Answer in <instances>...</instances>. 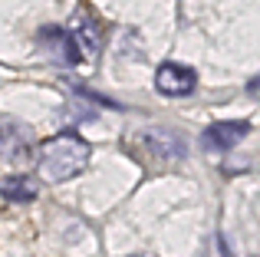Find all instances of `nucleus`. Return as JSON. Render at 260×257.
Wrapping results in <instances>:
<instances>
[{
  "label": "nucleus",
  "mask_w": 260,
  "mask_h": 257,
  "mask_svg": "<svg viewBox=\"0 0 260 257\" xmlns=\"http://www.w3.org/2000/svg\"><path fill=\"white\" fill-rule=\"evenodd\" d=\"M92 158V145L83 139L79 132H59L53 139L40 142L37 148V172L43 181L59 185V181L76 178L79 172L89 165Z\"/></svg>",
  "instance_id": "nucleus-1"
},
{
  "label": "nucleus",
  "mask_w": 260,
  "mask_h": 257,
  "mask_svg": "<svg viewBox=\"0 0 260 257\" xmlns=\"http://www.w3.org/2000/svg\"><path fill=\"white\" fill-rule=\"evenodd\" d=\"M142 145L148 148L158 165H181L188 158V142L184 135L172 125H155V128H145L142 132Z\"/></svg>",
  "instance_id": "nucleus-2"
},
{
  "label": "nucleus",
  "mask_w": 260,
  "mask_h": 257,
  "mask_svg": "<svg viewBox=\"0 0 260 257\" xmlns=\"http://www.w3.org/2000/svg\"><path fill=\"white\" fill-rule=\"evenodd\" d=\"M155 89L168 99H184L198 89V73L184 63L168 59V63H161L158 70H155Z\"/></svg>",
  "instance_id": "nucleus-3"
},
{
  "label": "nucleus",
  "mask_w": 260,
  "mask_h": 257,
  "mask_svg": "<svg viewBox=\"0 0 260 257\" xmlns=\"http://www.w3.org/2000/svg\"><path fill=\"white\" fill-rule=\"evenodd\" d=\"M247 135H250V122H244V119H221V122H211L201 132V145L208 152H231Z\"/></svg>",
  "instance_id": "nucleus-4"
},
{
  "label": "nucleus",
  "mask_w": 260,
  "mask_h": 257,
  "mask_svg": "<svg viewBox=\"0 0 260 257\" xmlns=\"http://www.w3.org/2000/svg\"><path fill=\"white\" fill-rule=\"evenodd\" d=\"M40 46L53 56V63H63V66H76L86 59L79 43L73 40V33L63 30V26H43L40 30Z\"/></svg>",
  "instance_id": "nucleus-5"
},
{
  "label": "nucleus",
  "mask_w": 260,
  "mask_h": 257,
  "mask_svg": "<svg viewBox=\"0 0 260 257\" xmlns=\"http://www.w3.org/2000/svg\"><path fill=\"white\" fill-rule=\"evenodd\" d=\"M70 33H73V40L79 43V50H83L86 59H95L102 53V26H99V20H95L92 13H86V10L73 13Z\"/></svg>",
  "instance_id": "nucleus-6"
},
{
  "label": "nucleus",
  "mask_w": 260,
  "mask_h": 257,
  "mask_svg": "<svg viewBox=\"0 0 260 257\" xmlns=\"http://www.w3.org/2000/svg\"><path fill=\"white\" fill-rule=\"evenodd\" d=\"M26 155H30V132L13 119L0 122V158L20 165V162H26Z\"/></svg>",
  "instance_id": "nucleus-7"
},
{
  "label": "nucleus",
  "mask_w": 260,
  "mask_h": 257,
  "mask_svg": "<svg viewBox=\"0 0 260 257\" xmlns=\"http://www.w3.org/2000/svg\"><path fill=\"white\" fill-rule=\"evenodd\" d=\"M0 195L13 205H30V201H37L40 185L30 175H7V178H0Z\"/></svg>",
  "instance_id": "nucleus-8"
},
{
  "label": "nucleus",
  "mask_w": 260,
  "mask_h": 257,
  "mask_svg": "<svg viewBox=\"0 0 260 257\" xmlns=\"http://www.w3.org/2000/svg\"><path fill=\"white\" fill-rule=\"evenodd\" d=\"M247 96L254 99V103H260V76H254V79L247 83Z\"/></svg>",
  "instance_id": "nucleus-9"
},
{
  "label": "nucleus",
  "mask_w": 260,
  "mask_h": 257,
  "mask_svg": "<svg viewBox=\"0 0 260 257\" xmlns=\"http://www.w3.org/2000/svg\"><path fill=\"white\" fill-rule=\"evenodd\" d=\"M125 257H155V254H125Z\"/></svg>",
  "instance_id": "nucleus-10"
}]
</instances>
